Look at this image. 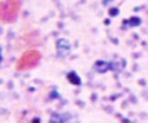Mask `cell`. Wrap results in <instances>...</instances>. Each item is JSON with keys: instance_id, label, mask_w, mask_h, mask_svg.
<instances>
[{"instance_id": "3", "label": "cell", "mask_w": 148, "mask_h": 123, "mask_svg": "<svg viewBox=\"0 0 148 123\" xmlns=\"http://www.w3.org/2000/svg\"><path fill=\"white\" fill-rule=\"evenodd\" d=\"M57 48H58V52H59L61 55H64V54H67V53H68V51H69V45H68L67 41H65V45L62 46V39H60V40H58Z\"/></svg>"}, {"instance_id": "1", "label": "cell", "mask_w": 148, "mask_h": 123, "mask_svg": "<svg viewBox=\"0 0 148 123\" xmlns=\"http://www.w3.org/2000/svg\"><path fill=\"white\" fill-rule=\"evenodd\" d=\"M21 0L0 1V23H13L20 11Z\"/></svg>"}, {"instance_id": "2", "label": "cell", "mask_w": 148, "mask_h": 123, "mask_svg": "<svg viewBox=\"0 0 148 123\" xmlns=\"http://www.w3.org/2000/svg\"><path fill=\"white\" fill-rule=\"evenodd\" d=\"M40 60V53L38 51H27L24 52L21 57L18 59L16 63V69L17 70H27L32 67H35Z\"/></svg>"}, {"instance_id": "4", "label": "cell", "mask_w": 148, "mask_h": 123, "mask_svg": "<svg viewBox=\"0 0 148 123\" xmlns=\"http://www.w3.org/2000/svg\"><path fill=\"white\" fill-rule=\"evenodd\" d=\"M67 77H68V80H69L72 84H76V85H79V84H80V78L77 77V75H76L75 72H73V71H72V72H69Z\"/></svg>"}]
</instances>
